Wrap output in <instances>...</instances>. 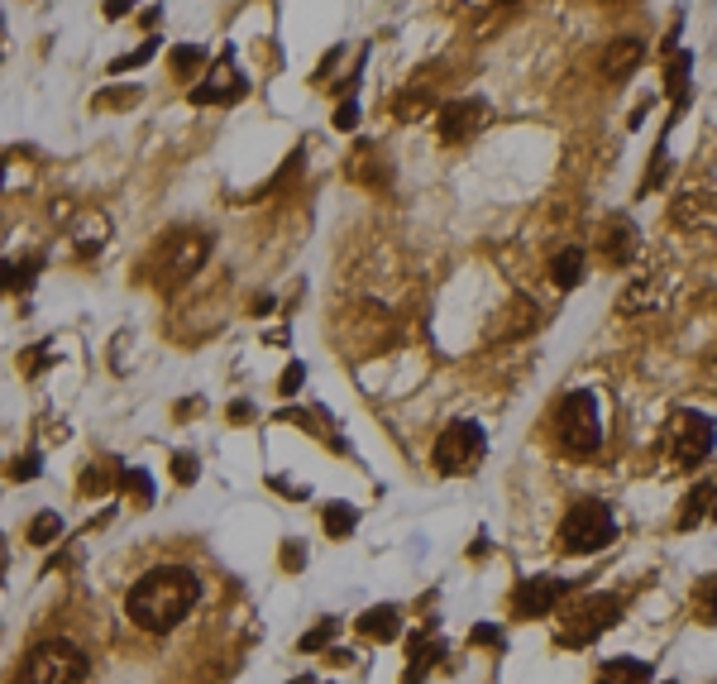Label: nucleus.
I'll use <instances>...</instances> for the list:
<instances>
[{
	"mask_svg": "<svg viewBox=\"0 0 717 684\" xmlns=\"http://www.w3.org/2000/svg\"><path fill=\"white\" fill-rule=\"evenodd\" d=\"M665 163H670V130L660 134L655 158H651V173H646V182H641V192H646V197H651V192H660V182H665Z\"/></svg>",
	"mask_w": 717,
	"mask_h": 684,
	"instance_id": "4be33fe9",
	"label": "nucleus"
},
{
	"mask_svg": "<svg viewBox=\"0 0 717 684\" xmlns=\"http://www.w3.org/2000/svg\"><path fill=\"white\" fill-rule=\"evenodd\" d=\"M335 632H340V622H335V618L316 622V627H311V632H306V637L297 641V651H316V646H326V641L335 637Z\"/></svg>",
	"mask_w": 717,
	"mask_h": 684,
	"instance_id": "cd10ccee",
	"label": "nucleus"
},
{
	"mask_svg": "<svg viewBox=\"0 0 717 684\" xmlns=\"http://www.w3.org/2000/svg\"><path fill=\"white\" fill-rule=\"evenodd\" d=\"M713 512H717V479H703V484L689 488V503L679 508V531H694Z\"/></svg>",
	"mask_w": 717,
	"mask_h": 684,
	"instance_id": "f3484780",
	"label": "nucleus"
},
{
	"mask_svg": "<svg viewBox=\"0 0 717 684\" xmlns=\"http://www.w3.org/2000/svg\"><path fill=\"white\" fill-rule=\"evenodd\" d=\"M636 249H641V235H636V225H631L627 216H612L608 230H603V254H608L617 268H631Z\"/></svg>",
	"mask_w": 717,
	"mask_h": 684,
	"instance_id": "2eb2a0df",
	"label": "nucleus"
},
{
	"mask_svg": "<svg viewBox=\"0 0 717 684\" xmlns=\"http://www.w3.org/2000/svg\"><path fill=\"white\" fill-rule=\"evenodd\" d=\"M139 96H144L139 87H110V91H96L91 106L96 111H120V106H139Z\"/></svg>",
	"mask_w": 717,
	"mask_h": 684,
	"instance_id": "5701e85b",
	"label": "nucleus"
},
{
	"mask_svg": "<svg viewBox=\"0 0 717 684\" xmlns=\"http://www.w3.org/2000/svg\"><path fill=\"white\" fill-rule=\"evenodd\" d=\"M206 58H211V53H206V48H196V44H177V48H173V67L182 72V77H192V72L206 63Z\"/></svg>",
	"mask_w": 717,
	"mask_h": 684,
	"instance_id": "bb28decb",
	"label": "nucleus"
},
{
	"mask_svg": "<svg viewBox=\"0 0 717 684\" xmlns=\"http://www.w3.org/2000/svg\"><path fill=\"white\" fill-rule=\"evenodd\" d=\"M555 436H560V445H565L574 460H588V455L603 450V412H598V398H593L588 388H574V393L560 402Z\"/></svg>",
	"mask_w": 717,
	"mask_h": 684,
	"instance_id": "7ed1b4c3",
	"label": "nucleus"
},
{
	"mask_svg": "<svg viewBox=\"0 0 717 684\" xmlns=\"http://www.w3.org/2000/svg\"><path fill=\"white\" fill-rule=\"evenodd\" d=\"M617 618H622V598L617 594H588V598H579V603H569L565 608V622H560L555 641H560V646H593L608 627H617Z\"/></svg>",
	"mask_w": 717,
	"mask_h": 684,
	"instance_id": "39448f33",
	"label": "nucleus"
},
{
	"mask_svg": "<svg viewBox=\"0 0 717 684\" xmlns=\"http://www.w3.org/2000/svg\"><path fill=\"white\" fill-rule=\"evenodd\" d=\"M440 656H445V641H435L431 632H412V641H407V675H402V684H421L426 675H431V665H440Z\"/></svg>",
	"mask_w": 717,
	"mask_h": 684,
	"instance_id": "4468645a",
	"label": "nucleus"
},
{
	"mask_svg": "<svg viewBox=\"0 0 717 684\" xmlns=\"http://www.w3.org/2000/svg\"><path fill=\"white\" fill-rule=\"evenodd\" d=\"M230 417L244 426V417H254V402H235V407H230Z\"/></svg>",
	"mask_w": 717,
	"mask_h": 684,
	"instance_id": "e433bc0d",
	"label": "nucleus"
},
{
	"mask_svg": "<svg viewBox=\"0 0 717 684\" xmlns=\"http://www.w3.org/2000/svg\"><path fill=\"white\" fill-rule=\"evenodd\" d=\"M34 268H39V259H24V264H10V292H24V287L34 283Z\"/></svg>",
	"mask_w": 717,
	"mask_h": 684,
	"instance_id": "c756f323",
	"label": "nucleus"
},
{
	"mask_svg": "<svg viewBox=\"0 0 717 684\" xmlns=\"http://www.w3.org/2000/svg\"><path fill=\"white\" fill-rule=\"evenodd\" d=\"M469 641H474V646H502V627H493V622H478L474 632H469Z\"/></svg>",
	"mask_w": 717,
	"mask_h": 684,
	"instance_id": "2f4dec72",
	"label": "nucleus"
},
{
	"mask_svg": "<svg viewBox=\"0 0 717 684\" xmlns=\"http://www.w3.org/2000/svg\"><path fill=\"white\" fill-rule=\"evenodd\" d=\"M335 130H359V106H354V96H345L340 101V111H335Z\"/></svg>",
	"mask_w": 717,
	"mask_h": 684,
	"instance_id": "7c9ffc66",
	"label": "nucleus"
},
{
	"mask_svg": "<svg viewBox=\"0 0 717 684\" xmlns=\"http://www.w3.org/2000/svg\"><path fill=\"white\" fill-rule=\"evenodd\" d=\"M593 684H651V665L622 656V661H608V665H603Z\"/></svg>",
	"mask_w": 717,
	"mask_h": 684,
	"instance_id": "6ab92c4d",
	"label": "nucleus"
},
{
	"mask_svg": "<svg viewBox=\"0 0 717 684\" xmlns=\"http://www.w3.org/2000/svg\"><path fill=\"white\" fill-rule=\"evenodd\" d=\"M435 120H440V139H445V144H464L469 134L483 130V120H488V106H483L478 96H469V101H445Z\"/></svg>",
	"mask_w": 717,
	"mask_h": 684,
	"instance_id": "9d476101",
	"label": "nucleus"
},
{
	"mask_svg": "<svg viewBox=\"0 0 717 684\" xmlns=\"http://www.w3.org/2000/svg\"><path fill=\"white\" fill-rule=\"evenodd\" d=\"M354 627H359V637H369V641H397L402 637V613L392 603H378L369 613H359Z\"/></svg>",
	"mask_w": 717,
	"mask_h": 684,
	"instance_id": "dca6fc26",
	"label": "nucleus"
},
{
	"mask_svg": "<svg viewBox=\"0 0 717 684\" xmlns=\"http://www.w3.org/2000/svg\"><path fill=\"white\" fill-rule=\"evenodd\" d=\"M153 53H158V34H149V39H144V44L134 48V53H125V58H115V63H110V72H130V67H144L153 58Z\"/></svg>",
	"mask_w": 717,
	"mask_h": 684,
	"instance_id": "a878e982",
	"label": "nucleus"
},
{
	"mask_svg": "<svg viewBox=\"0 0 717 684\" xmlns=\"http://www.w3.org/2000/svg\"><path fill=\"white\" fill-rule=\"evenodd\" d=\"M120 488L134 493V503H139V508H149L153 503V484H149V474H144V469H120Z\"/></svg>",
	"mask_w": 717,
	"mask_h": 684,
	"instance_id": "b1692460",
	"label": "nucleus"
},
{
	"mask_svg": "<svg viewBox=\"0 0 717 684\" xmlns=\"http://www.w3.org/2000/svg\"><path fill=\"white\" fill-rule=\"evenodd\" d=\"M130 10H134V0H106V15H110V20H125Z\"/></svg>",
	"mask_w": 717,
	"mask_h": 684,
	"instance_id": "f704fd0d",
	"label": "nucleus"
},
{
	"mask_svg": "<svg viewBox=\"0 0 717 684\" xmlns=\"http://www.w3.org/2000/svg\"><path fill=\"white\" fill-rule=\"evenodd\" d=\"M196 598H201V579H196L192 570H182V565H158V570H149L130 589L125 613H130V622L139 627V632L163 637V632H173L177 622L192 613Z\"/></svg>",
	"mask_w": 717,
	"mask_h": 684,
	"instance_id": "f257e3e1",
	"label": "nucleus"
},
{
	"mask_svg": "<svg viewBox=\"0 0 717 684\" xmlns=\"http://www.w3.org/2000/svg\"><path fill=\"white\" fill-rule=\"evenodd\" d=\"M574 589L569 579H550V574H526L522 584L512 589V613L522 622H536L545 618V613H555L560 603H565V594Z\"/></svg>",
	"mask_w": 717,
	"mask_h": 684,
	"instance_id": "6e6552de",
	"label": "nucleus"
},
{
	"mask_svg": "<svg viewBox=\"0 0 717 684\" xmlns=\"http://www.w3.org/2000/svg\"><path fill=\"white\" fill-rule=\"evenodd\" d=\"M58 536H63V517H58V512H39V517L29 522V541H34V546H53Z\"/></svg>",
	"mask_w": 717,
	"mask_h": 684,
	"instance_id": "412c9836",
	"label": "nucleus"
},
{
	"mask_svg": "<svg viewBox=\"0 0 717 684\" xmlns=\"http://www.w3.org/2000/svg\"><path fill=\"white\" fill-rule=\"evenodd\" d=\"M196 474H201L196 455H192V450H177V455H173V479H177V484H196Z\"/></svg>",
	"mask_w": 717,
	"mask_h": 684,
	"instance_id": "c85d7f7f",
	"label": "nucleus"
},
{
	"mask_svg": "<svg viewBox=\"0 0 717 684\" xmlns=\"http://www.w3.org/2000/svg\"><path fill=\"white\" fill-rule=\"evenodd\" d=\"M717 445V421L708 412H694V407H684V412H674L670 426H665V450H670V460L679 469H698V464L713 455Z\"/></svg>",
	"mask_w": 717,
	"mask_h": 684,
	"instance_id": "423d86ee",
	"label": "nucleus"
},
{
	"mask_svg": "<svg viewBox=\"0 0 717 684\" xmlns=\"http://www.w3.org/2000/svg\"><path fill=\"white\" fill-rule=\"evenodd\" d=\"M302 546H283V565H292V570H302Z\"/></svg>",
	"mask_w": 717,
	"mask_h": 684,
	"instance_id": "c9c22d12",
	"label": "nucleus"
},
{
	"mask_svg": "<svg viewBox=\"0 0 717 684\" xmlns=\"http://www.w3.org/2000/svg\"><path fill=\"white\" fill-rule=\"evenodd\" d=\"M617 307H622V316H631V311H651V307H655V287H651V283L627 287V292L617 297Z\"/></svg>",
	"mask_w": 717,
	"mask_h": 684,
	"instance_id": "393cba45",
	"label": "nucleus"
},
{
	"mask_svg": "<svg viewBox=\"0 0 717 684\" xmlns=\"http://www.w3.org/2000/svg\"><path fill=\"white\" fill-rule=\"evenodd\" d=\"M550 283L560 287V292L584 283V249H579V244H569V249H560V254L550 259Z\"/></svg>",
	"mask_w": 717,
	"mask_h": 684,
	"instance_id": "a211bd4d",
	"label": "nucleus"
},
{
	"mask_svg": "<svg viewBox=\"0 0 717 684\" xmlns=\"http://www.w3.org/2000/svg\"><path fill=\"white\" fill-rule=\"evenodd\" d=\"M249 91V77H239L235 72V48H225L220 53V63L211 67V77L206 82H196L192 91H187V101L192 106H230V101H239Z\"/></svg>",
	"mask_w": 717,
	"mask_h": 684,
	"instance_id": "1a4fd4ad",
	"label": "nucleus"
},
{
	"mask_svg": "<svg viewBox=\"0 0 717 684\" xmlns=\"http://www.w3.org/2000/svg\"><path fill=\"white\" fill-rule=\"evenodd\" d=\"M321 522H326V536H330V541H345L349 531H354V522H359V512L349 508V503H326Z\"/></svg>",
	"mask_w": 717,
	"mask_h": 684,
	"instance_id": "aec40b11",
	"label": "nucleus"
},
{
	"mask_svg": "<svg viewBox=\"0 0 717 684\" xmlns=\"http://www.w3.org/2000/svg\"><path fill=\"white\" fill-rule=\"evenodd\" d=\"M612 541H617V517H612V508L598 503V498L574 503V508L565 512V522H560V546H565L569 555L608 551Z\"/></svg>",
	"mask_w": 717,
	"mask_h": 684,
	"instance_id": "20e7f679",
	"label": "nucleus"
},
{
	"mask_svg": "<svg viewBox=\"0 0 717 684\" xmlns=\"http://www.w3.org/2000/svg\"><path fill=\"white\" fill-rule=\"evenodd\" d=\"M82 680H87V651L67 637H48L29 646L15 684H82Z\"/></svg>",
	"mask_w": 717,
	"mask_h": 684,
	"instance_id": "f03ea898",
	"label": "nucleus"
},
{
	"mask_svg": "<svg viewBox=\"0 0 717 684\" xmlns=\"http://www.w3.org/2000/svg\"><path fill=\"white\" fill-rule=\"evenodd\" d=\"M302 378H306V369H302V364H287V374H283V383H278V388H283L287 398H292V393L302 388Z\"/></svg>",
	"mask_w": 717,
	"mask_h": 684,
	"instance_id": "72a5a7b5",
	"label": "nucleus"
},
{
	"mask_svg": "<svg viewBox=\"0 0 717 684\" xmlns=\"http://www.w3.org/2000/svg\"><path fill=\"white\" fill-rule=\"evenodd\" d=\"M206 254H211V240L201 230H173V240H168V283L192 278Z\"/></svg>",
	"mask_w": 717,
	"mask_h": 684,
	"instance_id": "9b49d317",
	"label": "nucleus"
},
{
	"mask_svg": "<svg viewBox=\"0 0 717 684\" xmlns=\"http://www.w3.org/2000/svg\"><path fill=\"white\" fill-rule=\"evenodd\" d=\"M694 53H684L679 44H665V91H670V111L679 115L689 106V96H694ZM670 115V125H674Z\"/></svg>",
	"mask_w": 717,
	"mask_h": 684,
	"instance_id": "f8f14e48",
	"label": "nucleus"
},
{
	"mask_svg": "<svg viewBox=\"0 0 717 684\" xmlns=\"http://www.w3.org/2000/svg\"><path fill=\"white\" fill-rule=\"evenodd\" d=\"M10 479H39V455H34V450H29V455H24V460H15L10 464Z\"/></svg>",
	"mask_w": 717,
	"mask_h": 684,
	"instance_id": "473e14b6",
	"label": "nucleus"
},
{
	"mask_svg": "<svg viewBox=\"0 0 717 684\" xmlns=\"http://www.w3.org/2000/svg\"><path fill=\"white\" fill-rule=\"evenodd\" d=\"M641 58H646V44H641L636 34H617V39L603 48V77H608V82H622V77H631V72L641 67Z\"/></svg>",
	"mask_w": 717,
	"mask_h": 684,
	"instance_id": "ddd939ff",
	"label": "nucleus"
},
{
	"mask_svg": "<svg viewBox=\"0 0 717 684\" xmlns=\"http://www.w3.org/2000/svg\"><path fill=\"white\" fill-rule=\"evenodd\" d=\"M483 455H488L483 426L478 421H450L431 450V464H435V474H474L478 464H483Z\"/></svg>",
	"mask_w": 717,
	"mask_h": 684,
	"instance_id": "0eeeda50",
	"label": "nucleus"
},
{
	"mask_svg": "<svg viewBox=\"0 0 717 684\" xmlns=\"http://www.w3.org/2000/svg\"><path fill=\"white\" fill-rule=\"evenodd\" d=\"M502 5H507V0H502Z\"/></svg>",
	"mask_w": 717,
	"mask_h": 684,
	"instance_id": "4c0bfd02",
	"label": "nucleus"
}]
</instances>
